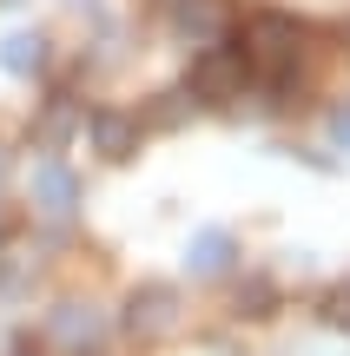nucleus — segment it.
<instances>
[{"label":"nucleus","instance_id":"10","mask_svg":"<svg viewBox=\"0 0 350 356\" xmlns=\"http://www.w3.org/2000/svg\"><path fill=\"white\" fill-rule=\"evenodd\" d=\"M13 356H40V350H33V343H20V350H13Z\"/></svg>","mask_w":350,"mask_h":356},{"label":"nucleus","instance_id":"4","mask_svg":"<svg viewBox=\"0 0 350 356\" xmlns=\"http://www.w3.org/2000/svg\"><path fill=\"white\" fill-rule=\"evenodd\" d=\"M86 132H93V145H100L106 159H132V145H139V126H132L126 113H93Z\"/></svg>","mask_w":350,"mask_h":356},{"label":"nucleus","instance_id":"1","mask_svg":"<svg viewBox=\"0 0 350 356\" xmlns=\"http://www.w3.org/2000/svg\"><path fill=\"white\" fill-rule=\"evenodd\" d=\"M238 53H245L251 73H264L271 86H285L291 66H298V53H304V26L291 20V13H251V20H245V40H238Z\"/></svg>","mask_w":350,"mask_h":356},{"label":"nucleus","instance_id":"5","mask_svg":"<svg viewBox=\"0 0 350 356\" xmlns=\"http://www.w3.org/2000/svg\"><path fill=\"white\" fill-rule=\"evenodd\" d=\"M40 198H47L53 218H66V211H73V198H79V185H73L60 165H40Z\"/></svg>","mask_w":350,"mask_h":356},{"label":"nucleus","instance_id":"3","mask_svg":"<svg viewBox=\"0 0 350 356\" xmlns=\"http://www.w3.org/2000/svg\"><path fill=\"white\" fill-rule=\"evenodd\" d=\"M126 323H132L139 337H166V330H179V291H172V284H145V291H132Z\"/></svg>","mask_w":350,"mask_h":356},{"label":"nucleus","instance_id":"8","mask_svg":"<svg viewBox=\"0 0 350 356\" xmlns=\"http://www.w3.org/2000/svg\"><path fill=\"white\" fill-rule=\"evenodd\" d=\"M93 330H100V317H79V310L60 317V337H93Z\"/></svg>","mask_w":350,"mask_h":356},{"label":"nucleus","instance_id":"9","mask_svg":"<svg viewBox=\"0 0 350 356\" xmlns=\"http://www.w3.org/2000/svg\"><path fill=\"white\" fill-rule=\"evenodd\" d=\"M331 317H337V323H350V291H337V297H331Z\"/></svg>","mask_w":350,"mask_h":356},{"label":"nucleus","instance_id":"7","mask_svg":"<svg viewBox=\"0 0 350 356\" xmlns=\"http://www.w3.org/2000/svg\"><path fill=\"white\" fill-rule=\"evenodd\" d=\"M225 264H232V238H225V231H205V238L192 244V270L212 277V270H225Z\"/></svg>","mask_w":350,"mask_h":356},{"label":"nucleus","instance_id":"2","mask_svg":"<svg viewBox=\"0 0 350 356\" xmlns=\"http://www.w3.org/2000/svg\"><path fill=\"white\" fill-rule=\"evenodd\" d=\"M245 79H251V66H245V53H238L232 40H218V47H205L192 60V92L198 99H238Z\"/></svg>","mask_w":350,"mask_h":356},{"label":"nucleus","instance_id":"6","mask_svg":"<svg viewBox=\"0 0 350 356\" xmlns=\"http://www.w3.org/2000/svg\"><path fill=\"white\" fill-rule=\"evenodd\" d=\"M47 66V40L40 33H13L7 40V73H40Z\"/></svg>","mask_w":350,"mask_h":356}]
</instances>
